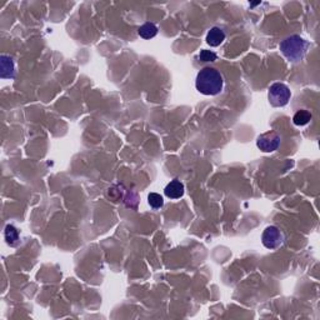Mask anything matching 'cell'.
Returning a JSON list of instances; mask_svg holds the SVG:
<instances>
[{"mask_svg":"<svg viewBox=\"0 0 320 320\" xmlns=\"http://www.w3.org/2000/svg\"><path fill=\"white\" fill-rule=\"evenodd\" d=\"M216 59H218V55L214 52H211V50H201L200 54H199V60L203 63L215 62Z\"/></svg>","mask_w":320,"mask_h":320,"instance_id":"4fadbf2b","label":"cell"},{"mask_svg":"<svg viewBox=\"0 0 320 320\" xmlns=\"http://www.w3.org/2000/svg\"><path fill=\"white\" fill-rule=\"evenodd\" d=\"M138 34L144 39H151L158 34V26L153 23H145L141 26H139Z\"/></svg>","mask_w":320,"mask_h":320,"instance_id":"30bf717a","label":"cell"},{"mask_svg":"<svg viewBox=\"0 0 320 320\" xmlns=\"http://www.w3.org/2000/svg\"><path fill=\"white\" fill-rule=\"evenodd\" d=\"M284 234L278 227H268L263 232V235H261V243H263L264 247L266 249H278L279 247H281L284 243Z\"/></svg>","mask_w":320,"mask_h":320,"instance_id":"277c9868","label":"cell"},{"mask_svg":"<svg viewBox=\"0 0 320 320\" xmlns=\"http://www.w3.org/2000/svg\"><path fill=\"white\" fill-rule=\"evenodd\" d=\"M256 145L264 153H271L275 151L280 145V135L276 134L275 131H269V133L263 134L256 140Z\"/></svg>","mask_w":320,"mask_h":320,"instance_id":"5b68a950","label":"cell"},{"mask_svg":"<svg viewBox=\"0 0 320 320\" xmlns=\"http://www.w3.org/2000/svg\"><path fill=\"white\" fill-rule=\"evenodd\" d=\"M310 120H312V113L304 109L298 110L294 117H293V123L298 127H304L308 123H310Z\"/></svg>","mask_w":320,"mask_h":320,"instance_id":"8fae6325","label":"cell"},{"mask_svg":"<svg viewBox=\"0 0 320 320\" xmlns=\"http://www.w3.org/2000/svg\"><path fill=\"white\" fill-rule=\"evenodd\" d=\"M4 237H5L6 243L10 247H16L19 244V232L14 225L11 224H8L5 227V232H4Z\"/></svg>","mask_w":320,"mask_h":320,"instance_id":"9c48e42d","label":"cell"},{"mask_svg":"<svg viewBox=\"0 0 320 320\" xmlns=\"http://www.w3.org/2000/svg\"><path fill=\"white\" fill-rule=\"evenodd\" d=\"M292 98V91L284 83H274L268 90V100L271 107H285Z\"/></svg>","mask_w":320,"mask_h":320,"instance_id":"3957f363","label":"cell"},{"mask_svg":"<svg viewBox=\"0 0 320 320\" xmlns=\"http://www.w3.org/2000/svg\"><path fill=\"white\" fill-rule=\"evenodd\" d=\"M0 69H1V79H13L15 76L14 62L9 55L3 54L0 57Z\"/></svg>","mask_w":320,"mask_h":320,"instance_id":"8992f818","label":"cell"},{"mask_svg":"<svg viewBox=\"0 0 320 320\" xmlns=\"http://www.w3.org/2000/svg\"><path fill=\"white\" fill-rule=\"evenodd\" d=\"M148 203L153 209H159L164 205V199H163V196L160 194L150 193L148 195Z\"/></svg>","mask_w":320,"mask_h":320,"instance_id":"7c38bea8","label":"cell"},{"mask_svg":"<svg viewBox=\"0 0 320 320\" xmlns=\"http://www.w3.org/2000/svg\"><path fill=\"white\" fill-rule=\"evenodd\" d=\"M184 184L180 180L174 179L165 187L164 194L170 199H179L184 195Z\"/></svg>","mask_w":320,"mask_h":320,"instance_id":"52a82bcc","label":"cell"},{"mask_svg":"<svg viewBox=\"0 0 320 320\" xmlns=\"http://www.w3.org/2000/svg\"><path fill=\"white\" fill-rule=\"evenodd\" d=\"M205 40L210 47H219L225 40V33H224L223 29L214 26L208 31Z\"/></svg>","mask_w":320,"mask_h":320,"instance_id":"ba28073f","label":"cell"},{"mask_svg":"<svg viewBox=\"0 0 320 320\" xmlns=\"http://www.w3.org/2000/svg\"><path fill=\"white\" fill-rule=\"evenodd\" d=\"M195 86L196 90L204 95H210V97L218 95L223 90V75L215 68L205 66L196 75Z\"/></svg>","mask_w":320,"mask_h":320,"instance_id":"6da1fadb","label":"cell"},{"mask_svg":"<svg viewBox=\"0 0 320 320\" xmlns=\"http://www.w3.org/2000/svg\"><path fill=\"white\" fill-rule=\"evenodd\" d=\"M279 49L290 63H299L307 55L309 43L299 35H290L280 43Z\"/></svg>","mask_w":320,"mask_h":320,"instance_id":"7a4b0ae2","label":"cell"}]
</instances>
